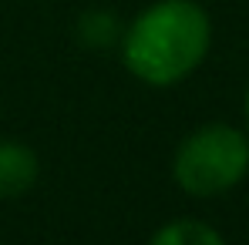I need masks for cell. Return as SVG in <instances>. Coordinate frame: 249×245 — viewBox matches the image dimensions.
Listing matches in <instances>:
<instances>
[{
  "label": "cell",
  "instance_id": "1",
  "mask_svg": "<svg viewBox=\"0 0 249 245\" xmlns=\"http://www.w3.org/2000/svg\"><path fill=\"white\" fill-rule=\"evenodd\" d=\"M212 20L196 0H159L122 34V61L152 87L185 81L209 54Z\"/></svg>",
  "mask_w": 249,
  "mask_h": 245
},
{
  "label": "cell",
  "instance_id": "2",
  "mask_svg": "<svg viewBox=\"0 0 249 245\" xmlns=\"http://www.w3.org/2000/svg\"><path fill=\"white\" fill-rule=\"evenodd\" d=\"M249 171V141L232 124H202L172 158V178L185 195L212 198L239 185Z\"/></svg>",
  "mask_w": 249,
  "mask_h": 245
},
{
  "label": "cell",
  "instance_id": "3",
  "mask_svg": "<svg viewBox=\"0 0 249 245\" xmlns=\"http://www.w3.org/2000/svg\"><path fill=\"white\" fill-rule=\"evenodd\" d=\"M41 175V162L34 148L14 138H0V198H20L27 188H34Z\"/></svg>",
  "mask_w": 249,
  "mask_h": 245
},
{
  "label": "cell",
  "instance_id": "4",
  "mask_svg": "<svg viewBox=\"0 0 249 245\" xmlns=\"http://www.w3.org/2000/svg\"><path fill=\"white\" fill-rule=\"evenodd\" d=\"M148 245H226V239L206 225V222H196V218H175L162 225Z\"/></svg>",
  "mask_w": 249,
  "mask_h": 245
},
{
  "label": "cell",
  "instance_id": "5",
  "mask_svg": "<svg viewBox=\"0 0 249 245\" xmlns=\"http://www.w3.org/2000/svg\"><path fill=\"white\" fill-rule=\"evenodd\" d=\"M246 121H249V91H246Z\"/></svg>",
  "mask_w": 249,
  "mask_h": 245
}]
</instances>
